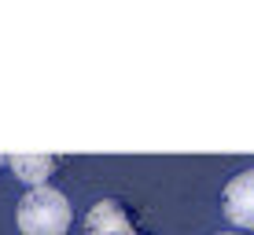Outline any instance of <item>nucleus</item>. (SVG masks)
Masks as SVG:
<instances>
[{"label": "nucleus", "instance_id": "1", "mask_svg": "<svg viewBox=\"0 0 254 235\" xmlns=\"http://www.w3.org/2000/svg\"><path fill=\"white\" fill-rule=\"evenodd\" d=\"M15 224L22 235H66L74 224L70 198L56 188H30L15 206Z\"/></svg>", "mask_w": 254, "mask_h": 235}, {"label": "nucleus", "instance_id": "2", "mask_svg": "<svg viewBox=\"0 0 254 235\" xmlns=\"http://www.w3.org/2000/svg\"><path fill=\"white\" fill-rule=\"evenodd\" d=\"M85 235H140L133 213L118 198H100L85 217Z\"/></svg>", "mask_w": 254, "mask_h": 235}, {"label": "nucleus", "instance_id": "3", "mask_svg": "<svg viewBox=\"0 0 254 235\" xmlns=\"http://www.w3.org/2000/svg\"><path fill=\"white\" fill-rule=\"evenodd\" d=\"M221 213L236 228H254V169L232 177L221 191Z\"/></svg>", "mask_w": 254, "mask_h": 235}, {"label": "nucleus", "instance_id": "4", "mask_svg": "<svg viewBox=\"0 0 254 235\" xmlns=\"http://www.w3.org/2000/svg\"><path fill=\"white\" fill-rule=\"evenodd\" d=\"M59 162H63L59 154H15V158H7L15 177L30 188H45V180L59 169Z\"/></svg>", "mask_w": 254, "mask_h": 235}, {"label": "nucleus", "instance_id": "5", "mask_svg": "<svg viewBox=\"0 0 254 235\" xmlns=\"http://www.w3.org/2000/svg\"><path fill=\"white\" fill-rule=\"evenodd\" d=\"M4 162H7V158H0V169H4Z\"/></svg>", "mask_w": 254, "mask_h": 235}, {"label": "nucleus", "instance_id": "6", "mask_svg": "<svg viewBox=\"0 0 254 235\" xmlns=\"http://www.w3.org/2000/svg\"><path fill=\"white\" fill-rule=\"evenodd\" d=\"M225 235H232V232H225Z\"/></svg>", "mask_w": 254, "mask_h": 235}]
</instances>
